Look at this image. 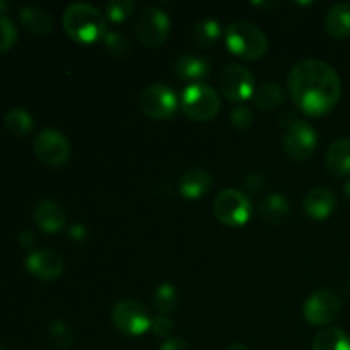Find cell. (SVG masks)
<instances>
[{
  "instance_id": "cell-1",
  "label": "cell",
  "mask_w": 350,
  "mask_h": 350,
  "mask_svg": "<svg viewBox=\"0 0 350 350\" xmlns=\"http://www.w3.org/2000/svg\"><path fill=\"white\" fill-rule=\"evenodd\" d=\"M287 89L293 103L308 116H325L337 106L342 82L337 70L321 60H303L291 68Z\"/></svg>"
},
{
  "instance_id": "cell-2",
  "label": "cell",
  "mask_w": 350,
  "mask_h": 350,
  "mask_svg": "<svg viewBox=\"0 0 350 350\" xmlns=\"http://www.w3.org/2000/svg\"><path fill=\"white\" fill-rule=\"evenodd\" d=\"M62 24L72 41L79 44H92L101 41L108 33V19L105 12L88 2L72 3L65 9Z\"/></svg>"
},
{
  "instance_id": "cell-3",
  "label": "cell",
  "mask_w": 350,
  "mask_h": 350,
  "mask_svg": "<svg viewBox=\"0 0 350 350\" xmlns=\"http://www.w3.org/2000/svg\"><path fill=\"white\" fill-rule=\"evenodd\" d=\"M224 41L228 50L243 60H258L267 53V48H269L265 33L258 26L245 23V21L226 27Z\"/></svg>"
},
{
  "instance_id": "cell-4",
  "label": "cell",
  "mask_w": 350,
  "mask_h": 350,
  "mask_svg": "<svg viewBox=\"0 0 350 350\" xmlns=\"http://www.w3.org/2000/svg\"><path fill=\"white\" fill-rule=\"evenodd\" d=\"M180 106L187 118L193 122H211L221 109V99L215 89H212L205 82H200V84H190L183 89Z\"/></svg>"
},
{
  "instance_id": "cell-5",
  "label": "cell",
  "mask_w": 350,
  "mask_h": 350,
  "mask_svg": "<svg viewBox=\"0 0 350 350\" xmlns=\"http://www.w3.org/2000/svg\"><path fill=\"white\" fill-rule=\"evenodd\" d=\"M253 207L248 195L238 188H224L214 198V215L228 228H241L252 219Z\"/></svg>"
},
{
  "instance_id": "cell-6",
  "label": "cell",
  "mask_w": 350,
  "mask_h": 350,
  "mask_svg": "<svg viewBox=\"0 0 350 350\" xmlns=\"http://www.w3.org/2000/svg\"><path fill=\"white\" fill-rule=\"evenodd\" d=\"M219 91L232 103H243L253 98L256 91L255 77L241 64H228L219 74Z\"/></svg>"
},
{
  "instance_id": "cell-7",
  "label": "cell",
  "mask_w": 350,
  "mask_h": 350,
  "mask_svg": "<svg viewBox=\"0 0 350 350\" xmlns=\"http://www.w3.org/2000/svg\"><path fill=\"white\" fill-rule=\"evenodd\" d=\"M170 16L159 7H147L135 19L137 40L147 48L161 46L170 36Z\"/></svg>"
},
{
  "instance_id": "cell-8",
  "label": "cell",
  "mask_w": 350,
  "mask_h": 350,
  "mask_svg": "<svg viewBox=\"0 0 350 350\" xmlns=\"http://www.w3.org/2000/svg\"><path fill=\"white\" fill-rule=\"evenodd\" d=\"M139 106L146 116L152 120H170L180 108L176 92L164 84L147 85L139 98Z\"/></svg>"
},
{
  "instance_id": "cell-9",
  "label": "cell",
  "mask_w": 350,
  "mask_h": 350,
  "mask_svg": "<svg viewBox=\"0 0 350 350\" xmlns=\"http://www.w3.org/2000/svg\"><path fill=\"white\" fill-rule=\"evenodd\" d=\"M111 320L116 330L130 337H139L150 330L152 318L147 313L146 306L139 301L122 299L113 306Z\"/></svg>"
},
{
  "instance_id": "cell-10",
  "label": "cell",
  "mask_w": 350,
  "mask_h": 350,
  "mask_svg": "<svg viewBox=\"0 0 350 350\" xmlns=\"http://www.w3.org/2000/svg\"><path fill=\"white\" fill-rule=\"evenodd\" d=\"M284 150L293 161H306L313 156L318 146V133L303 120H294L284 132Z\"/></svg>"
},
{
  "instance_id": "cell-11",
  "label": "cell",
  "mask_w": 350,
  "mask_h": 350,
  "mask_svg": "<svg viewBox=\"0 0 350 350\" xmlns=\"http://www.w3.org/2000/svg\"><path fill=\"white\" fill-rule=\"evenodd\" d=\"M340 311V297L334 291L320 289L306 299L303 306V317L311 327H327L337 320Z\"/></svg>"
},
{
  "instance_id": "cell-12",
  "label": "cell",
  "mask_w": 350,
  "mask_h": 350,
  "mask_svg": "<svg viewBox=\"0 0 350 350\" xmlns=\"http://www.w3.org/2000/svg\"><path fill=\"white\" fill-rule=\"evenodd\" d=\"M34 152L46 166H64L70 159V142L58 130L44 129L34 139Z\"/></svg>"
},
{
  "instance_id": "cell-13",
  "label": "cell",
  "mask_w": 350,
  "mask_h": 350,
  "mask_svg": "<svg viewBox=\"0 0 350 350\" xmlns=\"http://www.w3.org/2000/svg\"><path fill=\"white\" fill-rule=\"evenodd\" d=\"M26 269L33 273L34 277L43 280H53L64 273L65 263L64 258L57 252L48 248L34 250L27 255Z\"/></svg>"
},
{
  "instance_id": "cell-14",
  "label": "cell",
  "mask_w": 350,
  "mask_h": 350,
  "mask_svg": "<svg viewBox=\"0 0 350 350\" xmlns=\"http://www.w3.org/2000/svg\"><path fill=\"white\" fill-rule=\"evenodd\" d=\"M337 207V197L330 188H313L303 200V211L313 221H325L334 214Z\"/></svg>"
},
{
  "instance_id": "cell-15",
  "label": "cell",
  "mask_w": 350,
  "mask_h": 350,
  "mask_svg": "<svg viewBox=\"0 0 350 350\" xmlns=\"http://www.w3.org/2000/svg\"><path fill=\"white\" fill-rule=\"evenodd\" d=\"M33 217L38 228L46 232V234H57L67 224V214L62 208V205H58L53 200H48V198L38 202L36 207H34Z\"/></svg>"
},
{
  "instance_id": "cell-16",
  "label": "cell",
  "mask_w": 350,
  "mask_h": 350,
  "mask_svg": "<svg viewBox=\"0 0 350 350\" xmlns=\"http://www.w3.org/2000/svg\"><path fill=\"white\" fill-rule=\"evenodd\" d=\"M211 64L207 58L197 57V55H181L174 62V75L180 81L190 84H200L202 81L208 77L211 74Z\"/></svg>"
},
{
  "instance_id": "cell-17",
  "label": "cell",
  "mask_w": 350,
  "mask_h": 350,
  "mask_svg": "<svg viewBox=\"0 0 350 350\" xmlns=\"http://www.w3.org/2000/svg\"><path fill=\"white\" fill-rule=\"evenodd\" d=\"M211 187L212 176L204 167H191L180 180V193L187 200H198L211 190Z\"/></svg>"
},
{
  "instance_id": "cell-18",
  "label": "cell",
  "mask_w": 350,
  "mask_h": 350,
  "mask_svg": "<svg viewBox=\"0 0 350 350\" xmlns=\"http://www.w3.org/2000/svg\"><path fill=\"white\" fill-rule=\"evenodd\" d=\"M325 164L327 170L330 171L334 176L344 178L350 174V139L349 137H342L337 139L327 150L325 156Z\"/></svg>"
},
{
  "instance_id": "cell-19",
  "label": "cell",
  "mask_w": 350,
  "mask_h": 350,
  "mask_svg": "<svg viewBox=\"0 0 350 350\" xmlns=\"http://www.w3.org/2000/svg\"><path fill=\"white\" fill-rule=\"evenodd\" d=\"M258 212L262 215L263 221L269 224H284L293 215V207H291L289 200L280 193L267 195L258 205Z\"/></svg>"
},
{
  "instance_id": "cell-20",
  "label": "cell",
  "mask_w": 350,
  "mask_h": 350,
  "mask_svg": "<svg viewBox=\"0 0 350 350\" xmlns=\"http://www.w3.org/2000/svg\"><path fill=\"white\" fill-rule=\"evenodd\" d=\"M21 21L27 31H31L36 36H46L53 29V17L48 10L36 5H24L19 12Z\"/></svg>"
},
{
  "instance_id": "cell-21",
  "label": "cell",
  "mask_w": 350,
  "mask_h": 350,
  "mask_svg": "<svg viewBox=\"0 0 350 350\" xmlns=\"http://www.w3.org/2000/svg\"><path fill=\"white\" fill-rule=\"evenodd\" d=\"M325 29L334 38H349L350 36V3L338 2L328 9L325 16Z\"/></svg>"
},
{
  "instance_id": "cell-22",
  "label": "cell",
  "mask_w": 350,
  "mask_h": 350,
  "mask_svg": "<svg viewBox=\"0 0 350 350\" xmlns=\"http://www.w3.org/2000/svg\"><path fill=\"white\" fill-rule=\"evenodd\" d=\"M313 350H350V337L338 327H328L313 338Z\"/></svg>"
},
{
  "instance_id": "cell-23",
  "label": "cell",
  "mask_w": 350,
  "mask_h": 350,
  "mask_svg": "<svg viewBox=\"0 0 350 350\" xmlns=\"http://www.w3.org/2000/svg\"><path fill=\"white\" fill-rule=\"evenodd\" d=\"M253 99H255V105L258 106L263 111H272V109H277L284 101V91L277 82H262V84L256 88L255 94H253Z\"/></svg>"
},
{
  "instance_id": "cell-24",
  "label": "cell",
  "mask_w": 350,
  "mask_h": 350,
  "mask_svg": "<svg viewBox=\"0 0 350 350\" xmlns=\"http://www.w3.org/2000/svg\"><path fill=\"white\" fill-rule=\"evenodd\" d=\"M178 301H180V294L178 289L170 282H163L157 286V289L152 294V306L154 310L159 314H167L173 313L178 306Z\"/></svg>"
},
{
  "instance_id": "cell-25",
  "label": "cell",
  "mask_w": 350,
  "mask_h": 350,
  "mask_svg": "<svg viewBox=\"0 0 350 350\" xmlns=\"http://www.w3.org/2000/svg\"><path fill=\"white\" fill-rule=\"evenodd\" d=\"M3 123H5L7 130H9L12 135L24 137L33 130L34 120L31 116L29 111H26L24 108H12L3 118Z\"/></svg>"
},
{
  "instance_id": "cell-26",
  "label": "cell",
  "mask_w": 350,
  "mask_h": 350,
  "mask_svg": "<svg viewBox=\"0 0 350 350\" xmlns=\"http://www.w3.org/2000/svg\"><path fill=\"white\" fill-rule=\"evenodd\" d=\"M219 36H221V24L215 19L200 21V23L195 24L193 31H191L195 44L202 48L212 46L219 40Z\"/></svg>"
},
{
  "instance_id": "cell-27",
  "label": "cell",
  "mask_w": 350,
  "mask_h": 350,
  "mask_svg": "<svg viewBox=\"0 0 350 350\" xmlns=\"http://www.w3.org/2000/svg\"><path fill=\"white\" fill-rule=\"evenodd\" d=\"M103 43H105V48L108 50L109 55L116 58H123L130 53L132 50V43H130L129 38L125 36L120 31H108L103 38Z\"/></svg>"
},
{
  "instance_id": "cell-28",
  "label": "cell",
  "mask_w": 350,
  "mask_h": 350,
  "mask_svg": "<svg viewBox=\"0 0 350 350\" xmlns=\"http://www.w3.org/2000/svg\"><path fill=\"white\" fill-rule=\"evenodd\" d=\"M48 337L55 350H68L74 345V335L64 321H53L48 328Z\"/></svg>"
},
{
  "instance_id": "cell-29",
  "label": "cell",
  "mask_w": 350,
  "mask_h": 350,
  "mask_svg": "<svg viewBox=\"0 0 350 350\" xmlns=\"http://www.w3.org/2000/svg\"><path fill=\"white\" fill-rule=\"evenodd\" d=\"M137 5L132 0H111V2L106 3V19L111 21L113 24L125 23L129 17L133 16Z\"/></svg>"
},
{
  "instance_id": "cell-30",
  "label": "cell",
  "mask_w": 350,
  "mask_h": 350,
  "mask_svg": "<svg viewBox=\"0 0 350 350\" xmlns=\"http://www.w3.org/2000/svg\"><path fill=\"white\" fill-rule=\"evenodd\" d=\"M17 41V27L5 16H0V53L14 46Z\"/></svg>"
},
{
  "instance_id": "cell-31",
  "label": "cell",
  "mask_w": 350,
  "mask_h": 350,
  "mask_svg": "<svg viewBox=\"0 0 350 350\" xmlns=\"http://www.w3.org/2000/svg\"><path fill=\"white\" fill-rule=\"evenodd\" d=\"M229 120L231 125L238 130H248L253 123V113L248 106H236L231 113H229Z\"/></svg>"
},
{
  "instance_id": "cell-32",
  "label": "cell",
  "mask_w": 350,
  "mask_h": 350,
  "mask_svg": "<svg viewBox=\"0 0 350 350\" xmlns=\"http://www.w3.org/2000/svg\"><path fill=\"white\" fill-rule=\"evenodd\" d=\"M174 323L170 317H164V314H159V317L152 318V323H150V332H152L156 337L163 338L167 337V335L173 332Z\"/></svg>"
},
{
  "instance_id": "cell-33",
  "label": "cell",
  "mask_w": 350,
  "mask_h": 350,
  "mask_svg": "<svg viewBox=\"0 0 350 350\" xmlns=\"http://www.w3.org/2000/svg\"><path fill=\"white\" fill-rule=\"evenodd\" d=\"M159 350H190V345L187 344V340L181 337H173L167 338L166 342H163Z\"/></svg>"
},
{
  "instance_id": "cell-34",
  "label": "cell",
  "mask_w": 350,
  "mask_h": 350,
  "mask_svg": "<svg viewBox=\"0 0 350 350\" xmlns=\"http://www.w3.org/2000/svg\"><path fill=\"white\" fill-rule=\"evenodd\" d=\"M243 183H245V187L248 188L250 191H258L260 188L263 187V178H262V174L252 173V174H248L245 180H243Z\"/></svg>"
},
{
  "instance_id": "cell-35",
  "label": "cell",
  "mask_w": 350,
  "mask_h": 350,
  "mask_svg": "<svg viewBox=\"0 0 350 350\" xmlns=\"http://www.w3.org/2000/svg\"><path fill=\"white\" fill-rule=\"evenodd\" d=\"M68 236H70L74 241L81 243V241H84L85 236H88V232H85V229L82 228L81 224H75V226H72L70 231H68Z\"/></svg>"
},
{
  "instance_id": "cell-36",
  "label": "cell",
  "mask_w": 350,
  "mask_h": 350,
  "mask_svg": "<svg viewBox=\"0 0 350 350\" xmlns=\"http://www.w3.org/2000/svg\"><path fill=\"white\" fill-rule=\"evenodd\" d=\"M34 241H36V238L33 236V232L23 231L19 234V243L21 246H24V248H31V246L34 245Z\"/></svg>"
},
{
  "instance_id": "cell-37",
  "label": "cell",
  "mask_w": 350,
  "mask_h": 350,
  "mask_svg": "<svg viewBox=\"0 0 350 350\" xmlns=\"http://www.w3.org/2000/svg\"><path fill=\"white\" fill-rule=\"evenodd\" d=\"M226 350H248V347L245 344H241V342H232V344L228 345Z\"/></svg>"
},
{
  "instance_id": "cell-38",
  "label": "cell",
  "mask_w": 350,
  "mask_h": 350,
  "mask_svg": "<svg viewBox=\"0 0 350 350\" xmlns=\"http://www.w3.org/2000/svg\"><path fill=\"white\" fill-rule=\"evenodd\" d=\"M344 193H345V197H347L349 200H350V180L347 181V183H345V187H344Z\"/></svg>"
},
{
  "instance_id": "cell-39",
  "label": "cell",
  "mask_w": 350,
  "mask_h": 350,
  "mask_svg": "<svg viewBox=\"0 0 350 350\" xmlns=\"http://www.w3.org/2000/svg\"><path fill=\"white\" fill-rule=\"evenodd\" d=\"M0 350H5V349H3V347H2V345H0Z\"/></svg>"
}]
</instances>
